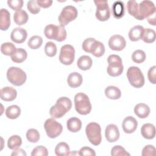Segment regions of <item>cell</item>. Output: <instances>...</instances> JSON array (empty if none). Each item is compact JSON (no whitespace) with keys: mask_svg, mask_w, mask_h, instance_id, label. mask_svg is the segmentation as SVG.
Returning <instances> with one entry per match:
<instances>
[{"mask_svg":"<svg viewBox=\"0 0 156 156\" xmlns=\"http://www.w3.org/2000/svg\"><path fill=\"white\" fill-rule=\"evenodd\" d=\"M71 107V99L67 97H61L57 100L55 104L51 107L49 114L52 118H60L69 111Z\"/></svg>","mask_w":156,"mask_h":156,"instance_id":"cell-1","label":"cell"},{"mask_svg":"<svg viewBox=\"0 0 156 156\" xmlns=\"http://www.w3.org/2000/svg\"><path fill=\"white\" fill-rule=\"evenodd\" d=\"M74 105L76 112L82 115H86L91 110V104L88 96L83 93H78L74 96Z\"/></svg>","mask_w":156,"mask_h":156,"instance_id":"cell-2","label":"cell"},{"mask_svg":"<svg viewBox=\"0 0 156 156\" xmlns=\"http://www.w3.org/2000/svg\"><path fill=\"white\" fill-rule=\"evenodd\" d=\"M108 66L107 68V73L112 77L120 76L124 70L121 58L116 54L110 55L107 58Z\"/></svg>","mask_w":156,"mask_h":156,"instance_id":"cell-3","label":"cell"},{"mask_svg":"<svg viewBox=\"0 0 156 156\" xmlns=\"http://www.w3.org/2000/svg\"><path fill=\"white\" fill-rule=\"evenodd\" d=\"M7 78L10 83L15 86L23 85L27 79L26 73L18 67H10L7 71Z\"/></svg>","mask_w":156,"mask_h":156,"instance_id":"cell-4","label":"cell"},{"mask_svg":"<svg viewBox=\"0 0 156 156\" xmlns=\"http://www.w3.org/2000/svg\"><path fill=\"white\" fill-rule=\"evenodd\" d=\"M85 133L89 141L94 146L100 144L102 141L101 128L99 124L92 122L87 124Z\"/></svg>","mask_w":156,"mask_h":156,"instance_id":"cell-5","label":"cell"},{"mask_svg":"<svg viewBox=\"0 0 156 156\" xmlns=\"http://www.w3.org/2000/svg\"><path fill=\"white\" fill-rule=\"evenodd\" d=\"M127 77L130 84L135 88H139L144 84V77L141 69L136 66H130L128 68Z\"/></svg>","mask_w":156,"mask_h":156,"instance_id":"cell-6","label":"cell"},{"mask_svg":"<svg viewBox=\"0 0 156 156\" xmlns=\"http://www.w3.org/2000/svg\"><path fill=\"white\" fill-rule=\"evenodd\" d=\"M77 9L73 5H66L62 10L58 16L60 24L63 26H66L70 22L74 21L77 16Z\"/></svg>","mask_w":156,"mask_h":156,"instance_id":"cell-7","label":"cell"},{"mask_svg":"<svg viewBox=\"0 0 156 156\" xmlns=\"http://www.w3.org/2000/svg\"><path fill=\"white\" fill-rule=\"evenodd\" d=\"M44 128L49 138H55L59 136L63 130L62 125L54 119L48 118L44 123Z\"/></svg>","mask_w":156,"mask_h":156,"instance_id":"cell-8","label":"cell"},{"mask_svg":"<svg viewBox=\"0 0 156 156\" xmlns=\"http://www.w3.org/2000/svg\"><path fill=\"white\" fill-rule=\"evenodd\" d=\"M75 57V49L71 44H65L62 46L59 54L60 62L65 65L73 63Z\"/></svg>","mask_w":156,"mask_h":156,"instance_id":"cell-9","label":"cell"},{"mask_svg":"<svg viewBox=\"0 0 156 156\" xmlns=\"http://www.w3.org/2000/svg\"><path fill=\"white\" fill-rule=\"evenodd\" d=\"M96 6V17L100 21H107L110 16V8L107 1H94Z\"/></svg>","mask_w":156,"mask_h":156,"instance_id":"cell-10","label":"cell"},{"mask_svg":"<svg viewBox=\"0 0 156 156\" xmlns=\"http://www.w3.org/2000/svg\"><path fill=\"white\" fill-rule=\"evenodd\" d=\"M155 6L151 1H143L138 4V14L140 20H143L155 14Z\"/></svg>","mask_w":156,"mask_h":156,"instance_id":"cell-11","label":"cell"},{"mask_svg":"<svg viewBox=\"0 0 156 156\" xmlns=\"http://www.w3.org/2000/svg\"><path fill=\"white\" fill-rule=\"evenodd\" d=\"M108 44L112 50L120 51L123 50L126 47V41L122 36L114 35L109 38Z\"/></svg>","mask_w":156,"mask_h":156,"instance_id":"cell-12","label":"cell"},{"mask_svg":"<svg viewBox=\"0 0 156 156\" xmlns=\"http://www.w3.org/2000/svg\"><path fill=\"white\" fill-rule=\"evenodd\" d=\"M105 136L109 143L116 141L119 138V131L117 126L113 124H108L105 128Z\"/></svg>","mask_w":156,"mask_h":156,"instance_id":"cell-13","label":"cell"},{"mask_svg":"<svg viewBox=\"0 0 156 156\" xmlns=\"http://www.w3.org/2000/svg\"><path fill=\"white\" fill-rule=\"evenodd\" d=\"M27 37V31L21 27L13 29L10 34V38L12 41L16 43H23L25 41Z\"/></svg>","mask_w":156,"mask_h":156,"instance_id":"cell-14","label":"cell"},{"mask_svg":"<svg viewBox=\"0 0 156 156\" xmlns=\"http://www.w3.org/2000/svg\"><path fill=\"white\" fill-rule=\"evenodd\" d=\"M138 126L136 119L133 116H129L126 117L122 124L123 131L126 133H132L135 131Z\"/></svg>","mask_w":156,"mask_h":156,"instance_id":"cell-15","label":"cell"},{"mask_svg":"<svg viewBox=\"0 0 156 156\" xmlns=\"http://www.w3.org/2000/svg\"><path fill=\"white\" fill-rule=\"evenodd\" d=\"M1 99L4 101L10 102L16 99V90L12 87H5L1 90Z\"/></svg>","mask_w":156,"mask_h":156,"instance_id":"cell-16","label":"cell"},{"mask_svg":"<svg viewBox=\"0 0 156 156\" xmlns=\"http://www.w3.org/2000/svg\"><path fill=\"white\" fill-rule=\"evenodd\" d=\"M10 26V14L5 9H1L0 11V29L7 30Z\"/></svg>","mask_w":156,"mask_h":156,"instance_id":"cell-17","label":"cell"},{"mask_svg":"<svg viewBox=\"0 0 156 156\" xmlns=\"http://www.w3.org/2000/svg\"><path fill=\"white\" fill-rule=\"evenodd\" d=\"M141 133L145 139H153L155 136V127L154 125L151 123L143 124L141 128Z\"/></svg>","mask_w":156,"mask_h":156,"instance_id":"cell-18","label":"cell"},{"mask_svg":"<svg viewBox=\"0 0 156 156\" xmlns=\"http://www.w3.org/2000/svg\"><path fill=\"white\" fill-rule=\"evenodd\" d=\"M83 81L82 76L77 72H73L69 74L67 78V83L71 88H77L82 85Z\"/></svg>","mask_w":156,"mask_h":156,"instance_id":"cell-19","label":"cell"},{"mask_svg":"<svg viewBox=\"0 0 156 156\" xmlns=\"http://www.w3.org/2000/svg\"><path fill=\"white\" fill-rule=\"evenodd\" d=\"M90 53L96 57H101L105 53V47L102 43L94 40L90 48Z\"/></svg>","mask_w":156,"mask_h":156,"instance_id":"cell-20","label":"cell"},{"mask_svg":"<svg viewBox=\"0 0 156 156\" xmlns=\"http://www.w3.org/2000/svg\"><path fill=\"white\" fill-rule=\"evenodd\" d=\"M112 13L114 18L116 19L121 18L125 13L124 2L121 1L114 2L112 7Z\"/></svg>","mask_w":156,"mask_h":156,"instance_id":"cell-21","label":"cell"},{"mask_svg":"<svg viewBox=\"0 0 156 156\" xmlns=\"http://www.w3.org/2000/svg\"><path fill=\"white\" fill-rule=\"evenodd\" d=\"M135 114L140 118H146L150 113L149 107L144 103H139L134 107Z\"/></svg>","mask_w":156,"mask_h":156,"instance_id":"cell-22","label":"cell"},{"mask_svg":"<svg viewBox=\"0 0 156 156\" xmlns=\"http://www.w3.org/2000/svg\"><path fill=\"white\" fill-rule=\"evenodd\" d=\"M144 27L140 25H136L131 28L129 32V38L132 41H136L141 39Z\"/></svg>","mask_w":156,"mask_h":156,"instance_id":"cell-23","label":"cell"},{"mask_svg":"<svg viewBox=\"0 0 156 156\" xmlns=\"http://www.w3.org/2000/svg\"><path fill=\"white\" fill-rule=\"evenodd\" d=\"M27 57V53L24 49L16 48L10 55L12 60L16 63L23 62Z\"/></svg>","mask_w":156,"mask_h":156,"instance_id":"cell-24","label":"cell"},{"mask_svg":"<svg viewBox=\"0 0 156 156\" xmlns=\"http://www.w3.org/2000/svg\"><path fill=\"white\" fill-rule=\"evenodd\" d=\"M68 130L73 133L79 132L82 128V122L80 119L76 117L69 118L66 122Z\"/></svg>","mask_w":156,"mask_h":156,"instance_id":"cell-25","label":"cell"},{"mask_svg":"<svg viewBox=\"0 0 156 156\" xmlns=\"http://www.w3.org/2000/svg\"><path fill=\"white\" fill-rule=\"evenodd\" d=\"M92 59L88 55H82L78 58L77 62L78 68L83 71L90 69L92 66Z\"/></svg>","mask_w":156,"mask_h":156,"instance_id":"cell-26","label":"cell"},{"mask_svg":"<svg viewBox=\"0 0 156 156\" xmlns=\"http://www.w3.org/2000/svg\"><path fill=\"white\" fill-rule=\"evenodd\" d=\"M29 19L27 13L24 10H20L16 11L13 15V20L15 23L18 26H22L25 24Z\"/></svg>","mask_w":156,"mask_h":156,"instance_id":"cell-27","label":"cell"},{"mask_svg":"<svg viewBox=\"0 0 156 156\" xmlns=\"http://www.w3.org/2000/svg\"><path fill=\"white\" fill-rule=\"evenodd\" d=\"M105 94L107 98L116 100L121 98V91L118 87L110 85L105 89Z\"/></svg>","mask_w":156,"mask_h":156,"instance_id":"cell-28","label":"cell"},{"mask_svg":"<svg viewBox=\"0 0 156 156\" xmlns=\"http://www.w3.org/2000/svg\"><path fill=\"white\" fill-rule=\"evenodd\" d=\"M5 115L9 119H15L18 118L21 114V108L16 105L9 106L5 110Z\"/></svg>","mask_w":156,"mask_h":156,"instance_id":"cell-29","label":"cell"},{"mask_svg":"<svg viewBox=\"0 0 156 156\" xmlns=\"http://www.w3.org/2000/svg\"><path fill=\"white\" fill-rule=\"evenodd\" d=\"M127 9L128 13L135 19L140 20L138 14V4L135 0H130L127 2Z\"/></svg>","mask_w":156,"mask_h":156,"instance_id":"cell-30","label":"cell"},{"mask_svg":"<svg viewBox=\"0 0 156 156\" xmlns=\"http://www.w3.org/2000/svg\"><path fill=\"white\" fill-rule=\"evenodd\" d=\"M67 33L64 26L58 25L56 26L54 33V40L61 42L64 41L66 38Z\"/></svg>","mask_w":156,"mask_h":156,"instance_id":"cell-31","label":"cell"},{"mask_svg":"<svg viewBox=\"0 0 156 156\" xmlns=\"http://www.w3.org/2000/svg\"><path fill=\"white\" fill-rule=\"evenodd\" d=\"M141 40L146 43H151L155 40V32L150 28L144 29Z\"/></svg>","mask_w":156,"mask_h":156,"instance_id":"cell-32","label":"cell"},{"mask_svg":"<svg viewBox=\"0 0 156 156\" xmlns=\"http://www.w3.org/2000/svg\"><path fill=\"white\" fill-rule=\"evenodd\" d=\"M69 152V147L66 143L60 142L55 146V154L58 156L68 155Z\"/></svg>","mask_w":156,"mask_h":156,"instance_id":"cell-33","label":"cell"},{"mask_svg":"<svg viewBox=\"0 0 156 156\" xmlns=\"http://www.w3.org/2000/svg\"><path fill=\"white\" fill-rule=\"evenodd\" d=\"M22 144L21 138L17 135L11 136L7 141V146L10 149H15L21 146Z\"/></svg>","mask_w":156,"mask_h":156,"instance_id":"cell-34","label":"cell"},{"mask_svg":"<svg viewBox=\"0 0 156 156\" xmlns=\"http://www.w3.org/2000/svg\"><path fill=\"white\" fill-rule=\"evenodd\" d=\"M43 43V39L38 35L31 37L27 42L28 46L32 49H37L41 47Z\"/></svg>","mask_w":156,"mask_h":156,"instance_id":"cell-35","label":"cell"},{"mask_svg":"<svg viewBox=\"0 0 156 156\" xmlns=\"http://www.w3.org/2000/svg\"><path fill=\"white\" fill-rule=\"evenodd\" d=\"M16 49L15 44L10 42L4 43L1 46V51L2 54L7 56H10Z\"/></svg>","mask_w":156,"mask_h":156,"instance_id":"cell-36","label":"cell"},{"mask_svg":"<svg viewBox=\"0 0 156 156\" xmlns=\"http://www.w3.org/2000/svg\"><path fill=\"white\" fill-rule=\"evenodd\" d=\"M26 138L29 142L35 143L39 141L40 135L37 130L35 129H30L26 132Z\"/></svg>","mask_w":156,"mask_h":156,"instance_id":"cell-37","label":"cell"},{"mask_svg":"<svg viewBox=\"0 0 156 156\" xmlns=\"http://www.w3.org/2000/svg\"><path fill=\"white\" fill-rule=\"evenodd\" d=\"M132 59L135 63H141L146 60V54L142 50H135L132 54Z\"/></svg>","mask_w":156,"mask_h":156,"instance_id":"cell-38","label":"cell"},{"mask_svg":"<svg viewBox=\"0 0 156 156\" xmlns=\"http://www.w3.org/2000/svg\"><path fill=\"white\" fill-rule=\"evenodd\" d=\"M57 46L52 41H48L46 43L44 46V52L48 57H52L57 54Z\"/></svg>","mask_w":156,"mask_h":156,"instance_id":"cell-39","label":"cell"},{"mask_svg":"<svg viewBox=\"0 0 156 156\" xmlns=\"http://www.w3.org/2000/svg\"><path fill=\"white\" fill-rule=\"evenodd\" d=\"M130 155V154L127 152L123 147L119 145L115 146L111 150V155L112 156H129Z\"/></svg>","mask_w":156,"mask_h":156,"instance_id":"cell-40","label":"cell"},{"mask_svg":"<svg viewBox=\"0 0 156 156\" xmlns=\"http://www.w3.org/2000/svg\"><path fill=\"white\" fill-rule=\"evenodd\" d=\"M27 8L28 10L32 13V14H37L40 11V7L38 5L37 1L35 0H31L29 1L27 3Z\"/></svg>","mask_w":156,"mask_h":156,"instance_id":"cell-41","label":"cell"},{"mask_svg":"<svg viewBox=\"0 0 156 156\" xmlns=\"http://www.w3.org/2000/svg\"><path fill=\"white\" fill-rule=\"evenodd\" d=\"M48 155V149L43 146H38L35 147L31 152L32 156L41 155V156H47Z\"/></svg>","mask_w":156,"mask_h":156,"instance_id":"cell-42","label":"cell"},{"mask_svg":"<svg viewBox=\"0 0 156 156\" xmlns=\"http://www.w3.org/2000/svg\"><path fill=\"white\" fill-rule=\"evenodd\" d=\"M23 0H9L7 1V4L10 8L13 10H20L23 6Z\"/></svg>","mask_w":156,"mask_h":156,"instance_id":"cell-43","label":"cell"},{"mask_svg":"<svg viewBox=\"0 0 156 156\" xmlns=\"http://www.w3.org/2000/svg\"><path fill=\"white\" fill-rule=\"evenodd\" d=\"M55 27V25L52 24H48L45 27L44 29V34L46 38L51 40L54 39V33Z\"/></svg>","mask_w":156,"mask_h":156,"instance_id":"cell-44","label":"cell"},{"mask_svg":"<svg viewBox=\"0 0 156 156\" xmlns=\"http://www.w3.org/2000/svg\"><path fill=\"white\" fill-rule=\"evenodd\" d=\"M143 156H154L155 155V148L153 145L148 144L144 147L142 150Z\"/></svg>","mask_w":156,"mask_h":156,"instance_id":"cell-45","label":"cell"},{"mask_svg":"<svg viewBox=\"0 0 156 156\" xmlns=\"http://www.w3.org/2000/svg\"><path fill=\"white\" fill-rule=\"evenodd\" d=\"M147 77L149 82L153 84L156 83V66H153L149 68L147 73Z\"/></svg>","mask_w":156,"mask_h":156,"instance_id":"cell-46","label":"cell"},{"mask_svg":"<svg viewBox=\"0 0 156 156\" xmlns=\"http://www.w3.org/2000/svg\"><path fill=\"white\" fill-rule=\"evenodd\" d=\"M79 155H92V156H94L96 155V153L95 151L91 149L90 147H87V146H84L82 148H80V149L79 150Z\"/></svg>","mask_w":156,"mask_h":156,"instance_id":"cell-47","label":"cell"},{"mask_svg":"<svg viewBox=\"0 0 156 156\" xmlns=\"http://www.w3.org/2000/svg\"><path fill=\"white\" fill-rule=\"evenodd\" d=\"M95 40V39L94 38H88L87 39H85L82 45V48L83 49V50L84 51H85L86 52L90 53V48L91 47V44L93 43V42Z\"/></svg>","mask_w":156,"mask_h":156,"instance_id":"cell-48","label":"cell"},{"mask_svg":"<svg viewBox=\"0 0 156 156\" xmlns=\"http://www.w3.org/2000/svg\"><path fill=\"white\" fill-rule=\"evenodd\" d=\"M37 2L39 7L42 8H48L51 6L52 1L51 0H37Z\"/></svg>","mask_w":156,"mask_h":156,"instance_id":"cell-49","label":"cell"},{"mask_svg":"<svg viewBox=\"0 0 156 156\" xmlns=\"http://www.w3.org/2000/svg\"><path fill=\"white\" fill-rule=\"evenodd\" d=\"M11 155H16V156H26L27 154L25 152L24 150L20 148H16L15 149H13L12 153L11 154Z\"/></svg>","mask_w":156,"mask_h":156,"instance_id":"cell-50","label":"cell"},{"mask_svg":"<svg viewBox=\"0 0 156 156\" xmlns=\"http://www.w3.org/2000/svg\"><path fill=\"white\" fill-rule=\"evenodd\" d=\"M147 19V21L149 22V24H151L153 26H155V14L148 17Z\"/></svg>","mask_w":156,"mask_h":156,"instance_id":"cell-51","label":"cell"}]
</instances>
